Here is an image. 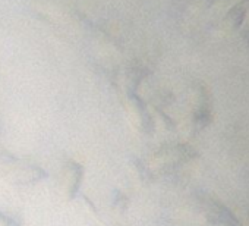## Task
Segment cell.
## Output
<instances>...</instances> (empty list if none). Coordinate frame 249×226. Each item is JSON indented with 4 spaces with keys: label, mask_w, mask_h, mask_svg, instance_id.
I'll return each mask as SVG.
<instances>
[{
    "label": "cell",
    "mask_w": 249,
    "mask_h": 226,
    "mask_svg": "<svg viewBox=\"0 0 249 226\" xmlns=\"http://www.w3.org/2000/svg\"><path fill=\"white\" fill-rule=\"evenodd\" d=\"M68 168H69V176H71V181H69L71 182L69 184V195H71V198H75L78 191H79L82 178H84V169H82L81 165H78L75 162H69Z\"/></svg>",
    "instance_id": "cell-1"
},
{
    "label": "cell",
    "mask_w": 249,
    "mask_h": 226,
    "mask_svg": "<svg viewBox=\"0 0 249 226\" xmlns=\"http://www.w3.org/2000/svg\"><path fill=\"white\" fill-rule=\"evenodd\" d=\"M128 203H129V200H128V197L124 195L123 192H120V191L114 192V206H119L122 210H124V208L128 207Z\"/></svg>",
    "instance_id": "cell-2"
},
{
    "label": "cell",
    "mask_w": 249,
    "mask_h": 226,
    "mask_svg": "<svg viewBox=\"0 0 249 226\" xmlns=\"http://www.w3.org/2000/svg\"><path fill=\"white\" fill-rule=\"evenodd\" d=\"M0 222H3L5 226H21V222L12 216H6L5 213H0Z\"/></svg>",
    "instance_id": "cell-3"
}]
</instances>
